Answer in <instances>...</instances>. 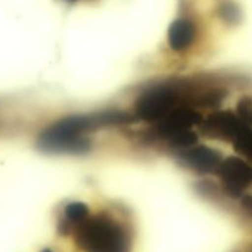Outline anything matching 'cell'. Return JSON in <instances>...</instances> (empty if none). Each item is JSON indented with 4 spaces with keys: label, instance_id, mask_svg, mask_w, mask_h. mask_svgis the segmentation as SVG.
I'll use <instances>...</instances> for the list:
<instances>
[{
    "label": "cell",
    "instance_id": "cell-1",
    "mask_svg": "<svg viewBox=\"0 0 252 252\" xmlns=\"http://www.w3.org/2000/svg\"><path fill=\"white\" fill-rule=\"evenodd\" d=\"M61 236L71 238L80 252H132L134 229L123 209L103 207L91 211L84 203H70L57 224Z\"/></svg>",
    "mask_w": 252,
    "mask_h": 252
},
{
    "label": "cell",
    "instance_id": "cell-2",
    "mask_svg": "<svg viewBox=\"0 0 252 252\" xmlns=\"http://www.w3.org/2000/svg\"><path fill=\"white\" fill-rule=\"evenodd\" d=\"M236 252H252V243H249L248 245L244 246L243 249H239Z\"/></svg>",
    "mask_w": 252,
    "mask_h": 252
},
{
    "label": "cell",
    "instance_id": "cell-3",
    "mask_svg": "<svg viewBox=\"0 0 252 252\" xmlns=\"http://www.w3.org/2000/svg\"><path fill=\"white\" fill-rule=\"evenodd\" d=\"M68 2H76V1H81V0H65Z\"/></svg>",
    "mask_w": 252,
    "mask_h": 252
},
{
    "label": "cell",
    "instance_id": "cell-4",
    "mask_svg": "<svg viewBox=\"0 0 252 252\" xmlns=\"http://www.w3.org/2000/svg\"><path fill=\"white\" fill-rule=\"evenodd\" d=\"M42 252H52L51 250H49V249H44V250L43 251H42Z\"/></svg>",
    "mask_w": 252,
    "mask_h": 252
}]
</instances>
